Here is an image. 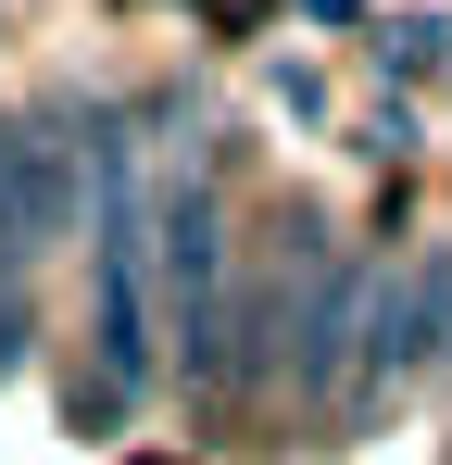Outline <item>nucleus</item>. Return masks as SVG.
Returning a JSON list of instances; mask_svg holds the SVG:
<instances>
[{"instance_id":"obj_3","label":"nucleus","mask_w":452,"mask_h":465,"mask_svg":"<svg viewBox=\"0 0 452 465\" xmlns=\"http://www.w3.org/2000/svg\"><path fill=\"white\" fill-rule=\"evenodd\" d=\"M452 352V252H427L415 277H389L377 290V327H365V390L415 378V365H440Z\"/></svg>"},{"instance_id":"obj_2","label":"nucleus","mask_w":452,"mask_h":465,"mask_svg":"<svg viewBox=\"0 0 452 465\" xmlns=\"http://www.w3.org/2000/svg\"><path fill=\"white\" fill-rule=\"evenodd\" d=\"M151 239H163V302H176V340H189V378H226V227H214V189H176Z\"/></svg>"},{"instance_id":"obj_4","label":"nucleus","mask_w":452,"mask_h":465,"mask_svg":"<svg viewBox=\"0 0 452 465\" xmlns=\"http://www.w3.org/2000/svg\"><path fill=\"white\" fill-rule=\"evenodd\" d=\"M75 227V152L38 126H0V252H38Z\"/></svg>"},{"instance_id":"obj_1","label":"nucleus","mask_w":452,"mask_h":465,"mask_svg":"<svg viewBox=\"0 0 452 465\" xmlns=\"http://www.w3.org/2000/svg\"><path fill=\"white\" fill-rule=\"evenodd\" d=\"M139 202L126 176L101 189V390H75V428H126V402L151 390V277H139Z\"/></svg>"},{"instance_id":"obj_5","label":"nucleus","mask_w":452,"mask_h":465,"mask_svg":"<svg viewBox=\"0 0 452 465\" xmlns=\"http://www.w3.org/2000/svg\"><path fill=\"white\" fill-rule=\"evenodd\" d=\"M13 264H25V252H0V378H13V352H25V290H13Z\"/></svg>"}]
</instances>
